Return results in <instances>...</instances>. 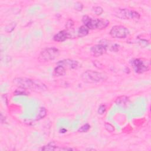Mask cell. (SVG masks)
Wrapping results in <instances>:
<instances>
[{
    "mask_svg": "<svg viewBox=\"0 0 151 151\" xmlns=\"http://www.w3.org/2000/svg\"><path fill=\"white\" fill-rule=\"evenodd\" d=\"M93 11H94V13H95L96 15H101L103 12V9L101 7H94L93 8Z\"/></svg>",
    "mask_w": 151,
    "mask_h": 151,
    "instance_id": "obj_18",
    "label": "cell"
},
{
    "mask_svg": "<svg viewBox=\"0 0 151 151\" xmlns=\"http://www.w3.org/2000/svg\"><path fill=\"white\" fill-rule=\"evenodd\" d=\"M40 150H50V151H52V150H58V149L57 148L56 146H55L53 144L51 143V144H48L47 145L44 146L43 147L40 148Z\"/></svg>",
    "mask_w": 151,
    "mask_h": 151,
    "instance_id": "obj_16",
    "label": "cell"
},
{
    "mask_svg": "<svg viewBox=\"0 0 151 151\" xmlns=\"http://www.w3.org/2000/svg\"><path fill=\"white\" fill-rule=\"evenodd\" d=\"M106 110V107L105 105H101L98 109V113L100 115H103Z\"/></svg>",
    "mask_w": 151,
    "mask_h": 151,
    "instance_id": "obj_20",
    "label": "cell"
},
{
    "mask_svg": "<svg viewBox=\"0 0 151 151\" xmlns=\"http://www.w3.org/2000/svg\"><path fill=\"white\" fill-rule=\"evenodd\" d=\"M53 74L55 76H63L65 74V68L61 65H58L54 69Z\"/></svg>",
    "mask_w": 151,
    "mask_h": 151,
    "instance_id": "obj_12",
    "label": "cell"
},
{
    "mask_svg": "<svg viewBox=\"0 0 151 151\" xmlns=\"http://www.w3.org/2000/svg\"><path fill=\"white\" fill-rule=\"evenodd\" d=\"M90 128V126L89 124H85L84 125H83L82 126H81L78 131L80 132H82V133H84V132H87Z\"/></svg>",
    "mask_w": 151,
    "mask_h": 151,
    "instance_id": "obj_17",
    "label": "cell"
},
{
    "mask_svg": "<svg viewBox=\"0 0 151 151\" xmlns=\"http://www.w3.org/2000/svg\"><path fill=\"white\" fill-rule=\"evenodd\" d=\"M15 25H16L15 23H12V24H9V25H8V26L6 27V28H5L6 31H7L8 29H9L8 31L7 32H11V31L14 30V28H15Z\"/></svg>",
    "mask_w": 151,
    "mask_h": 151,
    "instance_id": "obj_23",
    "label": "cell"
},
{
    "mask_svg": "<svg viewBox=\"0 0 151 151\" xmlns=\"http://www.w3.org/2000/svg\"><path fill=\"white\" fill-rule=\"evenodd\" d=\"M47 115V110L45 108H40L38 112V115L37 116V120H40L43 119Z\"/></svg>",
    "mask_w": 151,
    "mask_h": 151,
    "instance_id": "obj_15",
    "label": "cell"
},
{
    "mask_svg": "<svg viewBox=\"0 0 151 151\" xmlns=\"http://www.w3.org/2000/svg\"><path fill=\"white\" fill-rule=\"evenodd\" d=\"M89 30L88 29V28L85 25H82L79 28V30H78V37H83L86 36L89 34Z\"/></svg>",
    "mask_w": 151,
    "mask_h": 151,
    "instance_id": "obj_13",
    "label": "cell"
},
{
    "mask_svg": "<svg viewBox=\"0 0 151 151\" xmlns=\"http://www.w3.org/2000/svg\"><path fill=\"white\" fill-rule=\"evenodd\" d=\"M71 37V34L65 30L61 31L57 33L53 37V39L57 42H63Z\"/></svg>",
    "mask_w": 151,
    "mask_h": 151,
    "instance_id": "obj_10",
    "label": "cell"
},
{
    "mask_svg": "<svg viewBox=\"0 0 151 151\" xmlns=\"http://www.w3.org/2000/svg\"><path fill=\"white\" fill-rule=\"evenodd\" d=\"M105 127L106 128V129L109 132H113L115 131V128L113 125H112L109 123H105Z\"/></svg>",
    "mask_w": 151,
    "mask_h": 151,
    "instance_id": "obj_19",
    "label": "cell"
},
{
    "mask_svg": "<svg viewBox=\"0 0 151 151\" xmlns=\"http://www.w3.org/2000/svg\"><path fill=\"white\" fill-rule=\"evenodd\" d=\"M82 21L84 25L89 30L94 29H104L106 28L109 24V21L106 19H99V18H92L89 16L84 15L83 17Z\"/></svg>",
    "mask_w": 151,
    "mask_h": 151,
    "instance_id": "obj_2",
    "label": "cell"
},
{
    "mask_svg": "<svg viewBox=\"0 0 151 151\" xmlns=\"http://www.w3.org/2000/svg\"><path fill=\"white\" fill-rule=\"evenodd\" d=\"M75 9L76 10H77L78 11H80L82 10V9L83 8V5L82 3L80 2H77L75 4Z\"/></svg>",
    "mask_w": 151,
    "mask_h": 151,
    "instance_id": "obj_22",
    "label": "cell"
},
{
    "mask_svg": "<svg viewBox=\"0 0 151 151\" xmlns=\"http://www.w3.org/2000/svg\"><path fill=\"white\" fill-rule=\"evenodd\" d=\"M13 83L20 89L35 92H43L48 89L46 85L41 81L28 78H17L13 80Z\"/></svg>",
    "mask_w": 151,
    "mask_h": 151,
    "instance_id": "obj_1",
    "label": "cell"
},
{
    "mask_svg": "<svg viewBox=\"0 0 151 151\" xmlns=\"http://www.w3.org/2000/svg\"><path fill=\"white\" fill-rule=\"evenodd\" d=\"M100 43L103 44L106 47V49L109 50L111 51L117 52L119 50L120 45L114 42H112L110 41H108L106 40H103L100 42Z\"/></svg>",
    "mask_w": 151,
    "mask_h": 151,
    "instance_id": "obj_11",
    "label": "cell"
},
{
    "mask_svg": "<svg viewBox=\"0 0 151 151\" xmlns=\"http://www.w3.org/2000/svg\"><path fill=\"white\" fill-rule=\"evenodd\" d=\"M129 101V99L128 97L126 96H120L116 100V103H117V105L122 106H124L127 105V103H128Z\"/></svg>",
    "mask_w": 151,
    "mask_h": 151,
    "instance_id": "obj_14",
    "label": "cell"
},
{
    "mask_svg": "<svg viewBox=\"0 0 151 151\" xmlns=\"http://www.w3.org/2000/svg\"><path fill=\"white\" fill-rule=\"evenodd\" d=\"M74 25V22L72 20H71V19H70V20H69L67 22V23H66L65 24V27H67V28H72L73 26Z\"/></svg>",
    "mask_w": 151,
    "mask_h": 151,
    "instance_id": "obj_24",
    "label": "cell"
},
{
    "mask_svg": "<svg viewBox=\"0 0 151 151\" xmlns=\"http://www.w3.org/2000/svg\"><path fill=\"white\" fill-rule=\"evenodd\" d=\"M60 54L59 49L55 47H49L43 50L40 54L39 60L43 61H49L56 59Z\"/></svg>",
    "mask_w": 151,
    "mask_h": 151,
    "instance_id": "obj_5",
    "label": "cell"
},
{
    "mask_svg": "<svg viewBox=\"0 0 151 151\" xmlns=\"http://www.w3.org/2000/svg\"><path fill=\"white\" fill-rule=\"evenodd\" d=\"M129 30L122 25H115L112 28L110 31V35L115 39H125L129 35Z\"/></svg>",
    "mask_w": 151,
    "mask_h": 151,
    "instance_id": "obj_6",
    "label": "cell"
},
{
    "mask_svg": "<svg viewBox=\"0 0 151 151\" xmlns=\"http://www.w3.org/2000/svg\"><path fill=\"white\" fill-rule=\"evenodd\" d=\"M60 133H62V134H64V133H65V132H67V130H66V129H61L60 130Z\"/></svg>",
    "mask_w": 151,
    "mask_h": 151,
    "instance_id": "obj_25",
    "label": "cell"
},
{
    "mask_svg": "<svg viewBox=\"0 0 151 151\" xmlns=\"http://www.w3.org/2000/svg\"><path fill=\"white\" fill-rule=\"evenodd\" d=\"M81 78L84 82L87 83H101L108 79L106 74L93 70H87L84 72Z\"/></svg>",
    "mask_w": 151,
    "mask_h": 151,
    "instance_id": "obj_3",
    "label": "cell"
},
{
    "mask_svg": "<svg viewBox=\"0 0 151 151\" xmlns=\"http://www.w3.org/2000/svg\"><path fill=\"white\" fill-rule=\"evenodd\" d=\"M15 95H27V93L25 92V90L21 89L20 90H17L14 93Z\"/></svg>",
    "mask_w": 151,
    "mask_h": 151,
    "instance_id": "obj_21",
    "label": "cell"
},
{
    "mask_svg": "<svg viewBox=\"0 0 151 151\" xmlns=\"http://www.w3.org/2000/svg\"><path fill=\"white\" fill-rule=\"evenodd\" d=\"M106 47L101 43L94 45L91 48V53L92 55L96 57L106 53Z\"/></svg>",
    "mask_w": 151,
    "mask_h": 151,
    "instance_id": "obj_8",
    "label": "cell"
},
{
    "mask_svg": "<svg viewBox=\"0 0 151 151\" xmlns=\"http://www.w3.org/2000/svg\"><path fill=\"white\" fill-rule=\"evenodd\" d=\"M58 65H61L64 67H67L70 69H76L79 67V63L77 61L73 60H64L57 63Z\"/></svg>",
    "mask_w": 151,
    "mask_h": 151,
    "instance_id": "obj_9",
    "label": "cell"
},
{
    "mask_svg": "<svg viewBox=\"0 0 151 151\" xmlns=\"http://www.w3.org/2000/svg\"><path fill=\"white\" fill-rule=\"evenodd\" d=\"M114 14L117 17L124 20H137L140 18V14L137 11L126 8L118 9L115 11Z\"/></svg>",
    "mask_w": 151,
    "mask_h": 151,
    "instance_id": "obj_4",
    "label": "cell"
},
{
    "mask_svg": "<svg viewBox=\"0 0 151 151\" xmlns=\"http://www.w3.org/2000/svg\"><path fill=\"white\" fill-rule=\"evenodd\" d=\"M131 64L136 73H144L149 69V62L140 59H135L131 61Z\"/></svg>",
    "mask_w": 151,
    "mask_h": 151,
    "instance_id": "obj_7",
    "label": "cell"
}]
</instances>
